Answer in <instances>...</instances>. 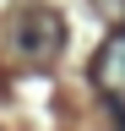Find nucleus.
I'll use <instances>...</instances> for the list:
<instances>
[{"label":"nucleus","instance_id":"nucleus-3","mask_svg":"<svg viewBox=\"0 0 125 131\" xmlns=\"http://www.w3.org/2000/svg\"><path fill=\"white\" fill-rule=\"evenodd\" d=\"M109 109H114V126L125 131V104H109Z\"/></svg>","mask_w":125,"mask_h":131},{"label":"nucleus","instance_id":"nucleus-1","mask_svg":"<svg viewBox=\"0 0 125 131\" xmlns=\"http://www.w3.org/2000/svg\"><path fill=\"white\" fill-rule=\"evenodd\" d=\"M6 38H11V49H17L22 60H54L60 49H65V16L54 6H44V0H33V6H22L11 16Z\"/></svg>","mask_w":125,"mask_h":131},{"label":"nucleus","instance_id":"nucleus-2","mask_svg":"<svg viewBox=\"0 0 125 131\" xmlns=\"http://www.w3.org/2000/svg\"><path fill=\"white\" fill-rule=\"evenodd\" d=\"M92 88H98L109 104H125V27L103 38L98 60H92Z\"/></svg>","mask_w":125,"mask_h":131}]
</instances>
